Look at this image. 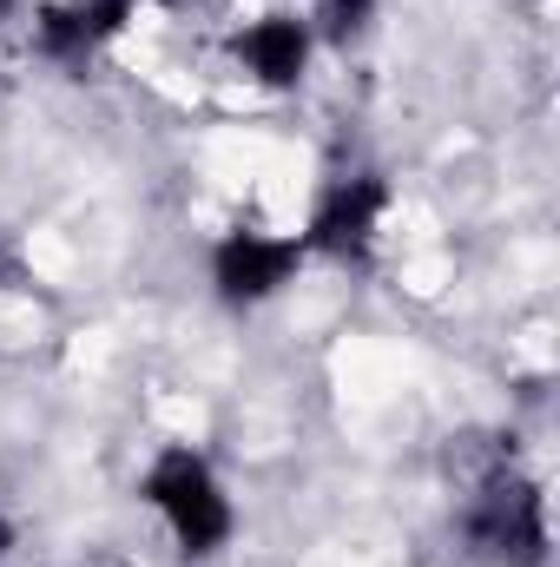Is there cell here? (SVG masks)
I'll return each instance as SVG.
<instances>
[{
  "label": "cell",
  "mask_w": 560,
  "mask_h": 567,
  "mask_svg": "<svg viewBox=\"0 0 560 567\" xmlns=\"http://www.w3.org/2000/svg\"><path fill=\"white\" fill-rule=\"evenodd\" d=\"M40 53H53V60H73V53H86L80 7H46V13H40Z\"/></svg>",
  "instance_id": "obj_6"
},
{
  "label": "cell",
  "mask_w": 560,
  "mask_h": 567,
  "mask_svg": "<svg viewBox=\"0 0 560 567\" xmlns=\"http://www.w3.org/2000/svg\"><path fill=\"white\" fill-rule=\"evenodd\" d=\"M468 542L488 555L495 567H541L548 561V508H541V488L521 482V475H488L475 508H468Z\"/></svg>",
  "instance_id": "obj_2"
},
{
  "label": "cell",
  "mask_w": 560,
  "mask_h": 567,
  "mask_svg": "<svg viewBox=\"0 0 560 567\" xmlns=\"http://www.w3.org/2000/svg\"><path fill=\"white\" fill-rule=\"evenodd\" d=\"M145 502L165 515L178 555H191V561H205V555H218V548L231 542V502H225L211 462L191 455V449H165V455L152 462Z\"/></svg>",
  "instance_id": "obj_1"
},
{
  "label": "cell",
  "mask_w": 560,
  "mask_h": 567,
  "mask_svg": "<svg viewBox=\"0 0 560 567\" xmlns=\"http://www.w3.org/2000/svg\"><path fill=\"white\" fill-rule=\"evenodd\" d=\"M27 278V265H20V251L7 245V231H0V284H20Z\"/></svg>",
  "instance_id": "obj_9"
},
{
  "label": "cell",
  "mask_w": 560,
  "mask_h": 567,
  "mask_svg": "<svg viewBox=\"0 0 560 567\" xmlns=\"http://www.w3.org/2000/svg\"><path fill=\"white\" fill-rule=\"evenodd\" d=\"M7 548H13V528H7V522H0V555H7Z\"/></svg>",
  "instance_id": "obj_10"
},
{
  "label": "cell",
  "mask_w": 560,
  "mask_h": 567,
  "mask_svg": "<svg viewBox=\"0 0 560 567\" xmlns=\"http://www.w3.org/2000/svg\"><path fill=\"white\" fill-rule=\"evenodd\" d=\"M238 53H245L251 80H265V86H297L303 66H310V27L290 20V13H265V20L238 40Z\"/></svg>",
  "instance_id": "obj_5"
},
{
  "label": "cell",
  "mask_w": 560,
  "mask_h": 567,
  "mask_svg": "<svg viewBox=\"0 0 560 567\" xmlns=\"http://www.w3.org/2000/svg\"><path fill=\"white\" fill-rule=\"evenodd\" d=\"M303 265L297 238H271V231H231L211 258V284L225 303H265L271 290L290 284V271Z\"/></svg>",
  "instance_id": "obj_3"
},
{
  "label": "cell",
  "mask_w": 560,
  "mask_h": 567,
  "mask_svg": "<svg viewBox=\"0 0 560 567\" xmlns=\"http://www.w3.org/2000/svg\"><path fill=\"white\" fill-rule=\"evenodd\" d=\"M370 13H376V0H323V33L356 40V33H370Z\"/></svg>",
  "instance_id": "obj_8"
},
{
  "label": "cell",
  "mask_w": 560,
  "mask_h": 567,
  "mask_svg": "<svg viewBox=\"0 0 560 567\" xmlns=\"http://www.w3.org/2000/svg\"><path fill=\"white\" fill-rule=\"evenodd\" d=\"M139 13V0H80V27H86V47H100V40H113L126 20Z\"/></svg>",
  "instance_id": "obj_7"
},
{
  "label": "cell",
  "mask_w": 560,
  "mask_h": 567,
  "mask_svg": "<svg viewBox=\"0 0 560 567\" xmlns=\"http://www.w3.org/2000/svg\"><path fill=\"white\" fill-rule=\"evenodd\" d=\"M383 212H390V185H383L376 172L343 178V185L317 205V218H310V245L330 251V258H363L370 238H376V225H383Z\"/></svg>",
  "instance_id": "obj_4"
}]
</instances>
